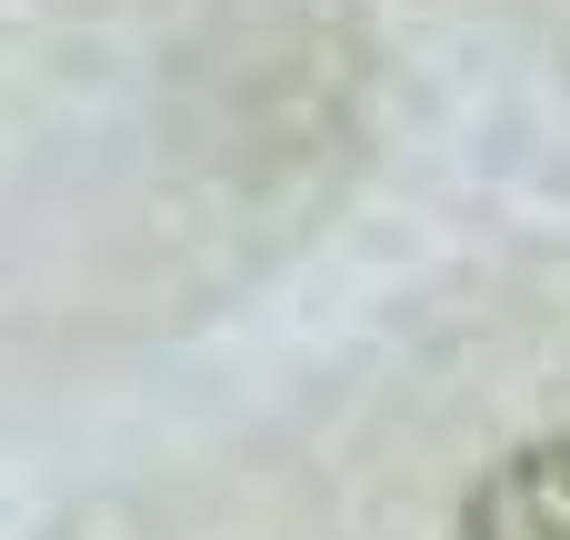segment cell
Returning <instances> with one entry per match:
<instances>
[{"label":"cell","mask_w":570,"mask_h":540,"mask_svg":"<svg viewBox=\"0 0 570 540\" xmlns=\"http://www.w3.org/2000/svg\"><path fill=\"white\" fill-rule=\"evenodd\" d=\"M461 540H570V441L511 451V461L471 491Z\"/></svg>","instance_id":"cell-1"}]
</instances>
